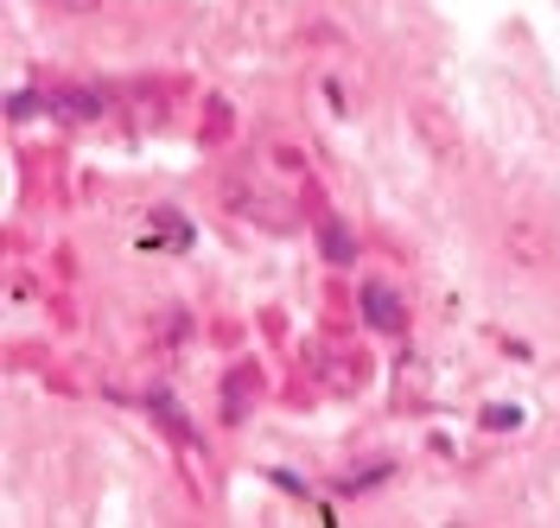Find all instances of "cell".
Segmentation results:
<instances>
[{
    "label": "cell",
    "mask_w": 560,
    "mask_h": 528,
    "mask_svg": "<svg viewBox=\"0 0 560 528\" xmlns=\"http://www.w3.org/2000/svg\"><path fill=\"white\" fill-rule=\"evenodd\" d=\"M363 318H370L376 331H401V325H408V300L388 281H370L363 286Z\"/></svg>",
    "instance_id": "cell-1"
},
{
    "label": "cell",
    "mask_w": 560,
    "mask_h": 528,
    "mask_svg": "<svg viewBox=\"0 0 560 528\" xmlns=\"http://www.w3.org/2000/svg\"><path fill=\"white\" fill-rule=\"evenodd\" d=\"M395 395L415 408V401H427V356H401V369H395Z\"/></svg>",
    "instance_id": "cell-2"
},
{
    "label": "cell",
    "mask_w": 560,
    "mask_h": 528,
    "mask_svg": "<svg viewBox=\"0 0 560 528\" xmlns=\"http://www.w3.org/2000/svg\"><path fill=\"white\" fill-rule=\"evenodd\" d=\"M325 255H331V261H350V236L331 230V223H325Z\"/></svg>",
    "instance_id": "cell-3"
},
{
    "label": "cell",
    "mask_w": 560,
    "mask_h": 528,
    "mask_svg": "<svg viewBox=\"0 0 560 528\" xmlns=\"http://www.w3.org/2000/svg\"><path fill=\"white\" fill-rule=\"evenodd\" d=\"M51 7H65V13H96L103 0H51Z\"/></svg>",
    "instance_id": "cell-4"
}]
</instances>
